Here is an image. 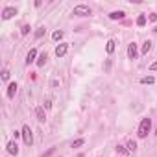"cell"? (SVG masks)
I'll return each mask as SVG.
<instances>
[{
    "instance_id": "cell-1",
    "label": "cell",
    "mask_w": 157,
    "mask_h": 157,
    "mask_svg": "<svg viewBox=\"0 0 157 157\" xmlns=\"http://www.w3.org/2000/svg\"><path fill=\"white\" fill-rule=\"evenodd\" d=\"M150 129H151V120L150 118H142L140 120V126H139V135L140 139H144V137H148V133H150Z\"/></svg>"
},
{
    "instance_id": "cell-2",
    "label": "cell",
    "mask_w": 157,
    "mask_h": 157,
    "mask_svg": "<svg viewBox=\"0 0 157 157\" xmlns=\"http://www.w3.org/2000/svg\"><path fill=\"white\" fill-rule=\"evenodd\" d=\"M72 15H78V17H89V15H93V9L89 6H85V4H80V6L74 8Z\"/></svg>"
},
{
    "instance_id": "cell-3",
    "label": "cell",
    "mask_w": 157,
    "mask_h": 157,
    "mask_svg": "<svg viewBox=\"0 0 157 157\" xmlns=\"http://www.w3.org/2000/svg\"><path fill=\"white\" fill-rule=\"evenodd\" d=\"M21 133H22L24 144H26V146H32V144H33V135H32V129H30V126H24Z\"/></svg>"
},
{
    "instance_id": "cell-4",
    "label": "cell",
    "mask_w": 157,
    "mask_h": 157,
    "mask_svg": "<svg viewBox=\"0 0 157 157\" xmlns=\"http://www.w3.org/2000/svg\"><path fill=\"white\" fill-rule=\"evenodd\" d=\"M15 15H17V8H4V11H2V19L4 21H9V19L11 17H15Z\"/></svg>"
},
{
    "instance_id": "cell-5",
    "label": "cell",
    "mask_w": 157,
    "mask_h": 157,
    "mask_svg": "<svg viewBox=\"0 0 157 157\" xmlns=\"http://www.w3.org/2000/svg\"><path fill=\"white\" fill-rule=\"evenodd\" d=\"M137 55H139V50H137V44L131 43L128 46V57L129 59H137Z\"/></svg>"
},
{
    "instance_id": "cell-6",
    "label": "cell",
    "mask_w": 157,
    "mask_h": 157,
    "mask_svg": "<svg viewBox=\"0 0 157 157\" xmlns=\"http://www.w3.org/2000/svg\"><path fill=\"white\" fill-rule=\"evenodd\" d=\"M67 50H68V46H67L65 43L57 44V46H55V55H57V57H63V55L67 54Z\"/></svg>"
},
{
    "instance_id": "cell-7",
    "label": "cell",
    "mask_w": 157,
    "mask_h": 157,
    "mask_svg": "<svg viewBox=\"0 0 157 157\" xmlns=\"http://www.w3.org/2000/svg\"><path fill=\"white\" fill-rule=\"evenodd\" d=\"M35 57H37V50L32 48V50L28 52V55H26V65H32V63L35 61Z\"/></svg>"
},
{
    "instance_id": "cell-8",
    "label": "cell",
    "mask_w": 157,
    "mask_h": 157,
    "mask_svg": "<svg viewBox=\"0 0 157 157\" xmlns=\"http://www.w3.org/2000/svg\"><path fill=\"white\" fill-rule=\"evenodd\" d=\"M8 154H11V155H17L19 154V146H17L15 140H11V142L8 144Z\"/></svg>"
},
{
    "instance_id": "cell-9",
    "label": "cell",
    "mask_w": 157,
    "mask_h": 157,
    "mask_svg": "<svg viewBox=\"0 0 157 157\" xmlns=\"http://www.w3.org/2000/svg\"><path fill=\"white\" fill-rule=\"evenodd\" d=\"M35 116H37L39 122H44V120H46V115H44V109H43V107H37V109H35Z\"/></svg>"
},
{
    "instance_id": "cell-10",
    "label": "cell",
    "mask_w": 157,
    "mask_h": 157,
    "mask_svg": "<svg viewBox=\"0 0 157 157\" xmlns=\"http://www.w3.org/2000/svg\"><path fill=\"white\" fill-rule=\"evenodd\" d=\"M124 11H113V13H109V19L111 21H120V19H124Z\"/></svg>"
},
{
    "instance_id": "cell-11",
    "label": "cell",
    "mask_w": 157,
    "mask_h": 157,
    "mask_svg": "<svg viewBox=\"0 0 157 157\" xmlns=\"http://www.w3.org/2000/svg\"><path fill=\"white\" fill-rule=\"evenodd\" d=\"M15 93H17V83H9L8 85V98H13V96H15Z\"/></svg>"
},
{
    "instance_id": "cell-12",
    "label": "cell",
    "mask_w": 157,
    "mask_h": 157,
    "mask_svg": "<svg viewBox=\"0 0 157 157\" xmlns=\"http://www.w3.org/2000/svg\"><path fill=\"white\" fill-rule=\"evenodd\" d=\"M105 50H107V54H113L115 52V41H113V39H109V41L105 43Z\"/></svg>"
},
{
    "instance_id": "cell-13",
    "label": "cell",
    "mask_w": 157,
    "mask_h": 157,
    "mask_svg": "<svg viewBox=\"0 0 157 157\" xmlns=\"http://www.w3.org/2000/svg\"><path fill=\"white\" fill-rule=\"evenodd\" d=\"M154 82H155V78H154V76H144V78L140 80V83H142V85H151Z\"/></svg>"
},
{
    "instance_id": "cell-14",
    "label": "cell",
    "mask_w": 157,
    "mask_h": 157,
    "mask_svg": "<svg viewBox=\"0 0 157 157\" xmlns=\"http://www.w3.org/2000/svg\"><path fill=\"white\" fill-rule=\"evenodd\" d=\"M151 50V41H144V44H142V50H140V52L142 54H148Z\"/></svg>"
},
{
    "instance_id": "cell-15",
    "label": "cell",
    "mask_w": 157,
    "mask_h": 157,
    "mask_svg": "<svg viewBox=\"0 0 157 157\" xmlns=\"http://www.w3.org/2000/svg\"><path fill=\"white\" fill-rule=\"evenodd\" d=\"M144 24H146V15H139V17H137V26L142 28Z\"/></svg>"
},
{
    "instance_id": "cell-16",
    "label": "cell",
    "mask_w": 157,
    "mask_h": 157,
    "mask_svg": "<svg viewBox=\"0 0 157 157\" xmlns=\"http://www.w3.org/2000/svg\"><path fill=\"white\" fill-rule=\"evenodd\" d=\"M63 32H61V30H57V32H54V35H52V37H54V41H61V39H63Z\"/></svg>"
},
{
    "instance_id": "cell-17",
    "label": "cell",
    "mask_w": 157,
    "mask_h": 157,
    "mask_svg": "<svg viewBox=\"0 0 157 157\" xmlns=\"http://www.w3.org/2000/svg\"><path fill=\"white\" fill-rule=\"evenodd\" d=\"M46 54H41V55H39V59H37V65H39V67H43V65L44 63H46Z\"/></svg>"
},
{
    "instance_id": "cell-18",
    "label": "cell",
    "mask_w": 157,
    "mask_h": 157,
    "mask_svg": "<svg viewBox=\"0 0 157 157\" xmlns=\"http://www.w3.org/2000/svg\"><path fill=\"white\" fill-rule=\"evenodd\" d=\"M83 144H85V139H78V140L72 142V148H80V146H83Z\"/></svg>"
},
{
    "instance_id": "cell-19",
    "label": "cell",
    "mask_w": 157,
    "mask_h": 157,
    "mask_svg": "<svg viewBox=\"0 0 157 157\" xmlns=\"http://www.w3.org/2000/svg\"><path fill=\"white\" fill-rule=\"evenodd\" d=\"M128 150H129V151H135V150H137L135 140H128Z\"/></svg>"
},
{
    "instance_id": "cell-20",
    "label": "cell",
    "mask_w": 157,
    "mask_h": 157,
    "mask_svg": "<svg viewBox=\"0 0 157 157\" xmlns=\"http://www.w3.org/2000/svg\"><path fill=\"white\" fill-rule=\"evenodd\" d=\"M116 151H118V154H122V155H126V154H128L129 150H128V148H124V146H120V144H118V146H116Z\"/></svg>"
},
{
    "instance_id": "cell-21",
    "label": "cell",
    "mask_w": 157,
    "mask_h": 157,
    "mask_svg": "<svg viewBox=\"0 0 157 157\" xmlns=\"http://www.w3.org/2000/svg\"><path fill=\"white\" fill-rule=\"evenodd\" d=\"M30 30H32V28H30V24H24L22 30H21V33H22V35H28V33H30Z\"/></svg>"
},
{
    "instance_id": "cell-22",
    "label": "cell",
    "mask_w": 157,
    "mask_h": 157,
    "mask_svg": "<svg viewBox=\"0 0 157 157\" xmlns=\"http://www.w3.org/2000/svg\"><path fill=\"white\" fill-rule=\"evenodd\" d=\"M44 32H46V30H44V28H39L37 32H35V37H37V39H41L43 35H44Z\"/></svg>"
},
{
    "instance_id": "cell-23",
    "label": "cell",
    "mask_w": 157,
    "mask_h": 157,
    "mask_svg": "<svg viewBox=\"0 0 157 157\" xmlns=\"http://www.w3.org/2000/svg\"><path fill=\"white\" fill-rule=\"evenodd\" d=\"M8 78H9V70H8V68H4V70H2V80L6 82Z\"/></svg>"
},
{
    "instance_id": "cell-24",
    "label": "cell",
    "mask_w": 157,
    "mask_h": 157,
    "mask_svg": "<svg viewBox=\"0 0 157 157\" xmlns=\"http://www.w3.org/2000/svg\"><path fill=\"white\" fill-rule=\"evenodd\" d=\"M105 72H109V70H111V59H105Z\"/></svg>"
},
{
    "instance_id": "cell-25",
    "label": "cell",
    "mask_w": 157,
    "mask_h": 157,
    "mask_svg": "<svg viewBox=\"0 0 157 157\" xmlns=\"http://www.w3.org/2000/svg\"><path fill=\"white\" fill-rule=\"evenodd\" d=\"M148 19H150L151 22H157V13H150V17H148Z\"/></svg>"
},
{
    "instance_id": "cell-26",
    "label": "cell",
    "mask_w": 157,
    "mask_h": 157,
    "mask_svg": "<svg viewBox=\"0 0 157 157\" xmlns=\"http://www.w3.org/2000/svg\"><path fill=\"white\" fill-rule=\"evenodd\" d=\"M44 107L50 109V107H52V102H50V100H46V102H44Z\"/></svg>"
},
{
    "instance_id": "cell-27",
    "label": "cell",
    "mask_w": 157,
    "mask_h": 157,
    "mask_svg": "<svg viewBox=\"0 0 157 157\" xmlns=\"http://www.w3.org/2000/svg\"><path fill=\"white\" fill-rule=\"evenodd\" d=\"M150 70H157V61H155V63H151V65H150Z\"/></svg>"
},
{
    "instance_id": "cell-28",
    "label": "cell",
    "mask_w": 157,
    "mask_h": 157,
    "mask_svg": "<svg viewBox=\"0 0 157 157\" xmlns=\"http://www.w3.org/2000/svg\"><path fill=\"white\" fill-rule=\"evenodd\" d=\"M155 133H157V128H155Z\"/></svg>"
}]
</instances>
